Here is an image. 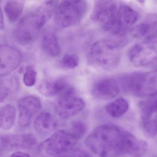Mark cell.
Returning a JSON list of instances; mask_svg holds the SVG:
<instances>
[{
    "instance_id": "cell-1",
    "label": "cell",
    "mask_w": 157,
    "mask_h": 157,
    "mask_svg": "<svg viewBox=\"0 0 157 157\" xmlns=\"http://www.w3.org/2000/svg\"><path fill=\"white\" fill-rule=\"evenodd\" d=\"M128 133L116 125L104 124L90 133L85 144L98 157H120L127 154Z\"/></svg>"
},
{
    "instance_id": "cell-2",
    "label": "cell",
    "mask_w": 157,
    "mask_h": 157,
    "mask_svg": "<svg viewBox=\"0 0 157 157\" xmlns=\"http://www.w3.org/2000/svg\"><path fill=\"white\" fill-rule=\"evenodd\" d=\"M56 5L57 0H48L26 14L18 22L14 31V36L18 42L25 45L34 42L55 12Z\"/></svg>"
},
{
    "instance_id": "cell-3",
    "label": "cell",
    "mask_w": 157,
    "mask_h": 157,
    "mask_svg": "<svg viewBox=\"0 0 157 157\" xmlns=\"http://www.w3.org/2000/svg\"><path fill=\"white\" fill-rule=\"evenodd\" d=\"M126 41L102 39L91 46L88 56V61L91 66L106 70H112L120 64L122 51Z\"/></svg>"
},
{
    "instance_id": "cell-4",
    "label": "cell",
    "mask_w": 157,
    "mask_h": 157,
    "mask_svg": "<svg viewBox=\"0 0 157 157\" xmlns=\"http://www.w3.org/2000/svg\"><path fill=\"white\" fill-rule=\"evenodd\" d=\"M118 81L124 92L134 96L145 98L157 95V70L127 74Z\"/></svg>"
},
{
    "instance_id": "cell-5",
    "label": "cell",
    "mask_w": 157,
    "mask_h": 157,
    "mask_svg": "<svg viewBox=\"0 0 157 157\" xmlns=\"http://www.w3.org/2000/svg\"><path fill=\"white\" fill-rule=\"evenodd\" d=\"M87 6L86 0H61L55 10V24L61 29L74 25L84 17Z\"/></svg>"
},
{
    "instance_id": "cell-6",
    "label": "cell",
    "mask_w": 157,
    "mask_h": 157,
    "mask_svg": "<svg viewBox=\"0 0 157 157\" xmlns=\"http://www.w3.org/2000/svg\"><path fill=\"white\" fill-rule=\"evenodd\" d=\"M79 140L70 131L60 130L53 134L39 147L41 155L53 156L71 150Z\"/></svg>"
},
{
    "instance_id": "cell-7",
    "label": "cell",
    "mask_w": 157,
    "mask_h": 157,
    "mask_svg": "<svg viewBox=\"0 0 157 157\" xmlns=\"http://www.w3.org/2000/svg\"><path fill=\"white\" fill-rule=\"evenodd\" d=\"M131 63L137 67H143L157 61V35L145 39L134 45L129 51Z\"/></svg>"
},
{
    "instance_id": "cell-8",
    "label": "cell",
    "mask_w": 157,
    "mask_h": 157,
    "mask_svg": "<svg viewBox=\"0 0 157 157\" xmlns=\"http://www.w3.org/2000/svg\"><path fill=\"white\" fill-rule=\"evenodd\" d=\"M119 11L113 0H97L91 14V19L108 31L120 19Z\"/></svg>"
},
{
    "instance_id": "cell-9",
    "label": "cell",
    "mask_w": 157,
    "mask_h": 157,
    "mask_svg": "<svg viewBox=\"0 0 157 157\" xmlns=\"http://www.w3.org/2000/svg\"><path fill=\"white\" fill-rule=\"evenodd\" d=\"M18 107L19 112L18 124L25 128L29 125L33 117L41 109L42 104L38 97L28 95L19 99Z\"/></svg>"
},
{
    "instance_id": "cell-10",
    "label": "cell",
    "mask_w": 157,
    "mask_h": 157,
    "mask_svg": "<svg viewBox=\"0 0 157 157\" xmlns=\"http://www.w3.org/2000/svg\"><path fill=\"white\" fill-rule=\"evenodd\" d=\"M38 90L47 97L59 98L74 94L73 86L66 79L62 78L44 80L38 86Z\"/></svg>"
},
{
    "instance_id": "cell-11",
    "label": "cell",
    "mask_w": 157,
    "mask_h": 157,
    "mask_svg": "<svg viewBox=\"0 0 157 157\" xmlns=\"http://www.w3.org/2000/svg\"><path fill=\"white\" fill-rule=\"evenodd\" d=\"M1 77H5L19 67L22 60L21 52L13 46L6 44L0 48Z\"/></svg>"
},
{
    "instance_id": "cell-12",
    "label": "cell",
    "mask_w": 157,
    "mask_h": 157,
    "mask_svg": "<svg viewBox=\"0 0 157 157\" xmlns=\"http://www.w3.org/2000/svg\"><path fill=\"white\" fill-rule=\"evenodd\" d=\"M85 106V103L81 98L72 94L59 98L56 113L61 119H69L81 112Z\"/></svg>"
},
{
    "instance_id": "cell-13",
    "label": "cell",
    "mask_w": 157,
    "mask_h": 157,
    "mask_svg": "<svg viewBox=\"0 0 157 157\" xmlns=\"http://www.w3.org/2000/svg\"><path fill=\"white\" fill-rule=\"evenodd\" d=\"M120 91L119 81L112 78L98 79L93 84L91 93L93 97L100 100H109L116 98Z\"/></svg>"
},
{
    "instance_id": "cell-14",
    "label": "cell",
    "mask_w": 157,
    "mask_h": 157,
    "mask_svg": "<svg viewBox=\"0 0 157 157\" xmlns=\"http://www.w3.org/2000/svg\"><path fill=\"white\" fill-rule=\"evenodd\" d=\"M36 142V138L31 134L3 136L1 137V150L9 148L31 149Z\"/></svg>"
},
{
    "instance_id": "cell-15",
    "label": "cell",
    "mask_w": 157,
    "mask_h": 157,
    "mask_svg": "<svg viewBox=\"0 0 157 157\" xmlns=\"http://www.w3.org/2000/svg\"><path fill=\"white\" fill-rule=\"evenodd\" d=\"M143 127L147 134L150 136L157 134V111L151 108L149 101L140 104Z\"/></svg>"
},
{
    "instance_id": "cell-16",
    "label": "cell",
    "mask_w": 157,
    "mask_h": 157,
    "mask_svg": "<svg viewBox=\"0 0 157 157\" xmlns=\"http://www.w3.org/2000/svg\"><path fill=\"white\" fill-rule=\"evenodd\" d=\"M130 32L134 37L146 39L157 35V14L147 16L143 23L133 27Z\"/></svg>"
},
{
    "instance_id": "cell-17",
    "label": "cell",
    "mask_w": 157,
    "mask_h": 157,
    "mask_svg": "<svg viewBox=\"0 0 157 157\" xmlns=\"http://www.w3.org/2000/svg\"><path fill=\"white\" fill-rule=\"evenodd\" d=\"M41 48L43 52L51 57H57L61 53V48L56 35L51 31L46 32L41 40Z\"/></svg>"
},
{
    "instance_id": "cell-18",
    "label": "cell",
    "mask_w": 157,
    "mask_h": 157,
    "mask_svg": "<svg viewBox=\"0 0 157 157\" xmlns=\"http://www.w3.org/2000/svg\"><path fill=\"white\" fill-rule=\"evenodd\" d=\"M34 128L41 133H48L54 131L57 123L53 115L49 112H42L37 116L34 121Z\"/></svg>"
},
{
    "instance_id": "cell-19",
    "label": "cell",
    "mask_w": 157,
    "mask_h": 157,
    "mask_svg": "<svg viewBox=\"0 0 157 157\" xmlns=\"http://www.w3.org/2000/svg\"><path fill=\"white\" fill-rule=\"evenodd\" d=\"M129 104L127 100L120 97L107 104L105 110L107 113L112 118H120L128 111Z\"/></svg>"
},
{
    "instance_id": "cell-20",
    "label": "cell",
    "mask_w": 157,
    "mask_h": 157,
    "mask_svg": "<svg viewBox=\"0 0 157 157\" xmlns=\"http://www.w3.org/2000/svg\"><path fill=\"white\" fill-rule=\"evenodd\" d=\"M147 147V144L145 142L138 139L129 132L127 137V155L134 157L141 156L145 154Z\"/></svg>"
},
{
    "instance_id": "cell-21",
    "label": "cell",
    "mask_w": 157,
    "mask_h": 157,
    "mask_svg": "<svg viewBox=\"0 0 157 157\" xmlns=\"http://www.w3.org/2000/svg\"><path fill=\"white\" fill-rule=\"evenodd\" d=\"M24 3L22 0H7L5 4L4 11L8 21L15 22L23 13Z\"/></svg>"
},
{
    "instance_id": "cell-22",
    "label": "cell",
    "mask_w": 157,
    "mask_h": 157,
    "mask_svg": "<svg viewBox=\"0 0 157 157\" xmlns=\"http://www.w3.org/2000/svg\"><path fill=\"white\" fill-rule=\"evenodd\" d=\"M0 116L1 128L9 130L14 125L15 120V109L11 104H6L1 109Z\"/></svg>"
},
{
    "instance_id": "cell-23",
    "label": "cell",
    "mask_w": 157,
    "mask_h": 157,
    "mask_svg": "<svg viewBox=\"0 0 157 157\" xmlns=\"http://www.w3.org/2000/svg\"><path fill=\"white\" fill-rule=\"evenodd\" d=\"M119 16L120 20L129 27L134 25L138 18L137 12L128 6H123L119 8Z\"/></svg>"
},
{
    "instance_id": "cell-24",
    "label": "cell",
    "mask_w": 157,
    "mask_h": 157,
    "mask_svg": "<svg viewBox=\"0 0 157 157\" xmlns=\"http://www.w3.org/2000/svg\"><path fill=\"white\" fill-rule=\"evenodd\" d=\"M37 73L33 65H29L26 68L23 75V81L24 85L30 87L35 85L37 81Z\"/></svg>"
},
{
    "instance_id": "cell-25",
    "label": "cell",
    "mask_w": 157,
    "mask_h": 157,
    "mask_svg": "<svg viewBox=\"0 0 157 157\" xmlns=\"http://www.w3.org/2000/svg\"><path fill=\"white\" fill-rule=\"evenodd\" d=\"M61 64L64 68L73 69L78 66L79 59L77 55L73 54H65L61 60Z\"/></svg>"
},
{
    "instance_id": "cell-26",
    "label": "cell",
    "mask_w": 157,
    "mask_h": 157,
    "mask_svg": "<svg viewBox=\"0 0 157 157\" xmlns=\"http://www.w3.org/2000/svg\"><path fill=\"white\" fill-rule=\"evenodd\" d=\"M86 131V126L83 122L80 121H74L71 124V132L78 139L82 138Z\"/></svg>"
},
{
    "instance_id": "cell-27",
    "label": "cell",
    "mask_w": 157,
    "mask_h": 157,
    "mask_svg": "<svg viewBox=\"0 0 157 157\" xmlns=\"http://www.w3.org/2000/svg\"><path fill=\"white\" fill-rule=\"evenodd\" d=\"M9 89L4 84L1 83V102H3L9 96Z\"/></svg>"
},
{
    "instance_id": "cell-28",
    "label": "cell",
    "mask_w": 157,
    "mask_h": 157,
    "mask_svg": "<svg viewBox=\"0 0 157 157\" xmlns=\"http://www.w3.org/2000/svg\"><path fill=\"white\" fill-rule=\"evenodd\" d=\"M71 157H93L90 154L82 149L74 150L71 155Z\"/></svg>"
},
{
    "instance_id": "cell-29",
    "label": "cell",
    "mask_w": 157,
    "mask_h": 157,
    "mask_svg": "<svg viewBox=\"0 0 157 157\" xmlns=\"http://www.w3.org/2000/svg\"><path fill=\"white\" fill-rule=\"evenodd\" d=\"M10 157H30L27 153L23 152H16L11 155Z\"/></svg>"
},
{
    "instance_id": "cell-30",
    "label": "cell",
    "mask_w": 157,
    "mask_h": 157,
    "mask_svg": "<svg viewBox=\"0 0 157 157\" xmlns=\"http://www.w3.org/2000/svg\"><path fill=\"white\" fill-rule=\"evenodd\" d=\"M1 29H3L4 27V21L3 20V14L2 13V11H1Z\"/></svg>"
},
{
    "instance_id": "cell-31",
    "label": "cell",
    "mask_w": 157,
    "mask_h": 157,
    "mask_svg": "<svg viewBox=\"0 0 157 157\" xmlns=\"http://www.w3.org/2000/svg\"><path fill=\"white\" fill-rule=\"evenodd\" d=\"M137 1L141 3H143L144 2L145 0H137Z\"/></svg>"
},
{
    "instance_id": "cell-32",
    "label": "cell",
    "mask_w": 157,
    "mask_h": 157,
    "mask_svg": "<svg viewBox=\"0 0 157 157\" xmlns=\"http://www.w3.org/2000/svg\"><path fill=\"white\" fill-rule=\"evenodd\" d=\"M65 157V156H60V157Z\"/></svg>"
}]
</instances>
